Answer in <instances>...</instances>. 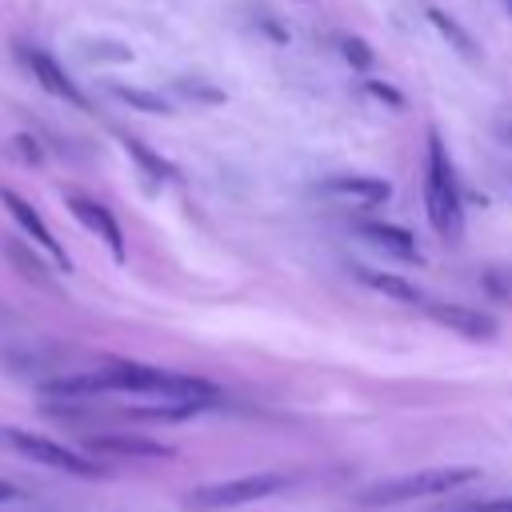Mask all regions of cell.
<instances>
[{
    "instance_id": "9a60e30c",
    "label": "cell",
    "mask_w": 512,
    "mask_h": 512,
    "mask_svg": "<svg viewBox=\"0 0 512 512\" xmlns=\"http://www.w3.org/2000/svg\"><path fill=\"white\" fill-rule=\"evenodd\" d=\"M124 148H128V156H132L148 176H156V180H172V176H176V168H172L164 156H156L152 148H144L140 140H132V136H128V140H124Z\"/></svg>"
},
{
    "instance_id": "6da1fadb",
    "label": "cell",
    "mask_w": 512,
    "mask_h": 512,
    "mask_svg": "<svg viewBox=\"0 0 512 512\" xmlns=\"http://www.w3.org/2000/svg\"><path fill=\"white\" fill-rule=\"evenodd\" d=\"M104 376V392H132V396H152V400H164V404H180L188 412H200L208 404H216V388L200 376H184V372H172V368H156V364H104L100 368Z\"/></svg>"
},
{
    "instance_id": "8fae6325",
    "label": "cell",
    "mask_w": 512,
    "mask_h": 512,
    "mask_svg": "<svg viewBox=\"0 0 512 512\" xmlns=\"http://www.w3.org/2000/svg\"><path fill=\"white\" fill-rule=\"evenodd\" d=\"M360 236L368 240V244H376L380 252H388V256H396V260H424L420 256V244H416V236L408 232V228H400V224H384V220H364L360 224Z\"/></svg>"
},
{
    "instance_id": "7c38bea8",
    "label": "cell",
    "mask_w": 512,
    "mask_h": 512,
    "mask_svg": "<svg viewBox=\"0 0 512 512\" xmlns=\"http://www.w3.org/2000/svg\"><path fill=\"white\" fill-rule=\"evenodd\" d=\"M356 276L368 284V288H376V292H384V296H392V300H404V304H416V308H424V292L416 288V284H408L404 276H396V272H376V268H356Z\"/></svg>"
},
{
    "instance_id": "5bb4252c",
    "label": "cell",
    "mask_w": 512,
    "mask_h": 512,
    "mask_svg": "<svg viewBox=\"0 0 512 512\" xmlns=\"http://www.w3.org/2000/svg\"><path fill=\"white\" fill-rule=\"evenodd\" d=\"M112 96H120L124 104H132V108H140V112H156V116L172 112V104H168L160 92H144V88H128V84H112Z\"/></svg>"
},
{
    "instance_id": "7402d4cb",
    "label": "cell",
    "mask_w": 512,
    "mask_h": 512,
    "mask_svg": "<svg viewBox=\"0 0 512 512\" xmlns=\"http://www.w3.org/2000/svg\"><path fill=\"white\" fill-rule=\"evenodd\" d=\"M500 132H504V140H508V144H512V124H504V128H500Z\"/></svg>"
},
{
    "instance_id": "4fadbf2b",
    "label": "cell",
    "mask_w": 512,
    "mask_h": 512,
    "mask_svg": "<svg viewBox=\"0 0 512 512\" xmlns=\"http://www.w3.org/2000/svg\"><path fill=\"white\" fill-rule=\"evenodd\" d=\"M92 448L112 452V456H172V448H164V444H156V440H144V436H120V432H112V436L96 432V436H92Z\"/></svg>"
},
{
    "instance_id": "2e32d148",
    "label": "cell",
    "mask_w": 512,
    "mask_h": 512,
    "mask_svg": "<svg viewBox=\"0 0 512 512\" xmlns=\"http://www.w3.org/2000/svg\"><path fill=\"white\" fill-rule=\"evenodd\" d=\"M4 252H8V260H12L16 268H24V276H28L32 284H48V276H44V272H48V264H44V260H36L20 240H8V244H4Z\"/></svg>"
},
{
    "instance_id": "9c48e42d",
    "label": "cell",
    "mask_w": 512,
    "mask_h": 512,
    "mask_svg": "<svg viewBox=\"0 0 512 512\" xmlns=\"http://www.w3.org/2000/svg\"><path fill=\"white\" fill-rule=\"evenodd\" d=\"M24 60H28V68H32V76L40 80V88L44 92H52V96H60L64 104H76V108H88V100H84V92L76 88V80L44 52V48H24Z\"/></svg>"
},
{
    "instance_id": "603a6c76",
    "label": "cell",
    "mask_w": 512,
    "mask_h": 512,
    "mask_svg": "<svg viewBox=\"0 0 512 512\" xmlns=\"http://www.w3.org/2000/svg\"><path fill=\"white\" fill-rule=\"evenodd\" d=\"M508 4H512V0H508Z\"/></svg>"
},
{
    "instance_id": "3957f363",
    "label": "cell",
    "mask_w": 512,
    "mask_h": 512,
    "mask_svg": "<svg viewBox=\"0 0 512 512\" xmlns=\"http://www.w3.org/2000/svg\"><path fill=\"white\" fill-rule=\"evenodd\" d=\"M480 472L476 468H424V472H404V476H388L376 480L360 492V504H404V500H420V496H448L464 484H472Z\"/></svg>"
},
{
    "instance_id": "5b68a950",
    "label": "cell",
    "mask_w": 512,
    "mask_h": 512,
    "mask_svg": "<svg viewBox=\"0 0 512 512\" xmlns=\"http://www.w3.org/2000/svg\"><path fill=\"white\" fill-rule=\"evenodd\" d=\"M0 440L12 444L20 456L36 460V464H48V468H60L68 476H104L100 464H92L88 456H80L76 448L60 444V440H48L40 432H24V428H0Z\"/></svg>"
},
{
    "instance_id": "d6986e66",
    "label": "cell",
    "mask_w": 512,
    "mask_h": 512,
    "mask_svg": "<svg viewBox=\"0 0 512 512\" xmlns=\"http://www.w3.org/2000/svg\"><path fill=\"white\" fill-rule=\"evenodd\" d=\"M344 56H348V64H356V68H368V64H372V52H368L364 40H344Z\"/></svg>"
},
{
    "instance_id": "52a82bcc",
    "label": "cell",
    "mask_w": 512,
    "mask_h": 512,
    "mask_svg": "<svg viewBox=\"0 0 512 512\" xmlns=\"http://www.w3.org/2000/svg\"><path fill=\"white\" fill-rule=\"evenodd\" d=\"M320 188H324L332 200L356 204V208H376V204H388V200H392V184H388L384 176H364V172L328 176Z\"/></svg>"
},
{
    "instance_id": "8992f818",
    "label": "cell",
    "mask_w": 512,
    "mask_h": 512,
    "mask_svg": "<svg viewBox=\"0 0 512 512\" xmlns=\"http://www.w3.org/2000/svg\"><path fill=\"white\" fill-rule=\"evenodd\" d=\"M424 312H428L440 328H448L452 336H464V340H492V336L500 332L496 316H488V312H480V308H472V304L424 300Z\"/></svg>"
},
{
    "instance_id": "ffe728a7",
    "label": "cell",
    "mask_w": 512,
    "mask_h": 512,
    "mask_svg": "<svg viewBox=\"0 0 512 512\" xmlns=\"http://www.w3.org/2000/svg\"><path fill=\"white\" fill-rule=\"evenodd\" d=\"M364 88H368L376 100H388L392 108H404V100H400V92H396V88H388V84H380V80H364Z\"/></svg>"
},
{
    "instance_id": "44dd1931",
    "label": "cell",
    "mask_w": 512,
    "mask_h": 512,
    "mask_svg": "<svg viewBox=\"0 0 512 512\" xmlns=\"http://www.w3.org/2000/svg\"><path fill=\"white\" fill-rule=\"evenodd\" d=\"M16 496H20V488L8 484V480H0V504H8V500H16Z\"/></svg>"
},
{
    "instance_id": "e0dca14e",
    "label": "cell",
    "mask_w": 512,
    "mask_h": 512,
    "mask_svg": "<svg viewBox=\"0 0 512 512\" xmlns=\"http://www.w3.org/2000/svg\"><path fill=\"white\" fill-rule=\"evenodd\" d=\"M428 16H432V24H436V28H440L448 40H456V48H460V52H476V48H472V36H468V32H464L456 20H448V16H444V12H436V8H432Z\"/></svg>"
},
{
    "instance_id": "7a4b0ae2",
    "label": "cell",
    "mask_w": 512,
    "mask_h": 512,
    "mask_svg": "<svg viewBox=\"0 0 512 512\" xmlns=\"http://www.w3.org/2000/svg\"><path fill=\"white\" fill-rule=\"evenodd\" d=\"M424 208L432 228L444 240H460L464 236V204H460V184L452 172V160L440 144L436 132H428V168H424Z\"/></svg>"
},
{
    "instance_id": "ba28073f",
    "label": "cell",
    "mask_w": 512,
    "mask_h": 512,
    "mask_svg": "<svg viewBox=\"0 0 512 512\" xmlns=\"http://www.w3.org/2000/svg\"><path fill=\"white\" fill-rule=\"evenodd\" d=\"M0 200H4L8 216H12V220H16V224H20L28 236H32V244H36V248H44V252H48V260H52L60 272H68V268H72V260L64 256L60 240H56V236H52V228L40 220V212H36V208H32L24 196H16L12 188H0Z\"/></svg>"
},
{
    "instance_id": "277c9868",
    "label": "cell",
    "mask_w": 512,
    "mask_h": 512,
    "mask_svg": "<svg viewBox=\"0 0 512 512\" xmlns=\"http://www.w3.org/2000/svg\"><path fill=\"white\" fill-rule=\"evenodd\" d=\"M288 480L276 476V472H256V476H232V480H216V484H200L188 492V508L196 512H212V508H240V504H252V500H264V496H276Z\"/></svg>"
},
{
    "instance_id": "ac0fdd59",
    "label": "cell",
    "mask_w": 512,
    "mask_h": 512,
    "mask_svg": "<svg viewBox=\"0 0 512 512\" xmlns=\"http://www.w3.org/2000/svg\"><path fill=\"white\" fill-rule=\"evenodd\" d=\"M184 100H204V104H220L224 100V92H216V88H208V84H200V80H176L172 84Z\"/></svg>"
},
{
    "instance_id": "30bf717a",
    "label": "cell",
    "mask_w": 512,
    "mask_h": 512,
    "mask_svg": "<svg viewBox=\"0 0 512 512\" xmlns=\"http://www.w3.org/2000/svg\"><path fill=\"white\" fill-rule=\"evenodd\" d=\"M68 208H72V216H76L88 232H96V236L108 244V252H112L116 260H124V232H120L116 216H112L100 200H92V196H68Z\"/></svg>"
}]
</instances>
